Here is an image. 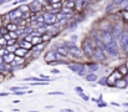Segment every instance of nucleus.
Wrapping results in <instances>:
<instances>
[{
  "label": "nucleus",
  "instance_id": "1",
  "mask_svg": "<svg viewBox=\"0 0 128 112\" xmlns=\"http://www.w3.org/2000/svg\"><path fill=\"white\" fill-rule=\"evenodd\" d=\"M94 49H96V46H94V41H93V40L85 39V40L82 41L81 51H82L84 57L91 59V57H92V54H93V51H94Z\"/></svg>",
  "mask_w": 128,
  "mask_h": 112
},
{
  "label": "nucleus",
  "instance_id": "2",
  "mask_svg": "<svg viewBox=\"0 0 128 112\" xmlns=\"http://www.w3.org/2000/svg\"><path fill=\"white\" fill-rule=\"evenodd\" d=\"M104 52L110 57H117V56H120V46H118L117 40H113L110 44H107L106 47H104Z\"/></svg>",
  "mask_w": 128,
  "mask_h": 112
},
{
  "label": "nucleus",
  "instance_id": "3",
  "mask_svg": "<svg viewBox=\"0 0 128 112\" xmlns=\"http://www.w3.org/2000/svg\"><path fill=\"white\" fill-rule=\"evenodd\" d=\"M91 59H92L94 62H97V64H102V62L106 61L107 55H106V52H104L103 50H101V49H94V51H93Z\"/></svg>",
  "mask_w": 128,
  "mask_h": 112
},
{
  "label": "nucleus",
  "instance_id": "4",
  "mask_svg": "<svg viewBox=\"0 0 128 112\" xmlns=\"http://www.w3.org/2000/svg\"><path fill=\"white\" fill-rule=\"evenodd\" d=\"M117 42H118V46H120L121 51H122V52H126V55L128 56V33L126 31V29H124V31H123L121 39H120Z\"/></svg>",
  "mask_w": 128,
  "mask_h": 112
},
{
  "label": "nucleus",
  "instance_id": "5",
  "mask_svg": "<svg viewBox=\"0 0 128 112\" xmlns=\"http://www.w3.org/2000/svg\"><path fill=\"white\" fill-rule=\"evenodd\" d=\"M67 56H68V57H71L72 60H75L74 62H77V61H80V60L84 57L81 49H78L77 46H75V47L70 49V50H68V55H67Z\"/></svg>",
  "mask_w": 128,
  "mask_h": 112
},
{
  "label": "nucleus",
  "instance_id": "6",
  "mask_svg": "<svg viewBox=\"0 0 128 112\" xmlns=\"http://www.w3.org/2000/svg\"><path fill=\"white\" fill-rule=\"evenodd\" d=\"M42 18H44V23H45L47 26H52V25H55L56 21H57V15L51 14L50 11L42 13Z\"/></svg>",
  "mask_w": 128,
  "mask_h": 112
},
{
  "label": "nucleus",
  "instance_id": "7",
  "mask_svg": "<svg viewBox=\"0 0 128 112\" xmlns=\"http://www.w3.org/2000/svg\"><path fill=\"white\" fill-rule=\"evenodd\" d=\"M100 40H101L104 45H107V44H110L111 41H113L114 37H113L112 33H111L110 30H103V31L100 33Z\"/></svg>",
  "mask_w": 128,
  "mask_h": 112
},
{
  "label": "nucleus",
  "instance_id": "8",
  "mask_svg": "<svg viewBox=\"0 0 128 112\" xmlns=\"http://www.w3.org/2000/svg\"><path fill=\"white\" fill-rule=\"evenodd\" d=\"M45 62L48 65V64H51V62H54V61H56V60H58V55H57V52L55 51V50H48L46 54H45Z\"/></svg>",
  "mask_w": 128,
  "mask_h": 112
},
{
  "label": "nucleus",
  "instance_id": "9",
  "mask_svg": "<svg viewBox=\"0 0 128 112\" xmlns=\"http://www.w3.org/2000/svg\"><path fill=\"white\" fill-rule=\"evenodd\" d=\"M29 5V10H30V13H36V14H39V13H41L42 11V6H41V4L38 1V0H32L31 3H29L28 4Z\"/></svg>",
  "mask_w": 128,
  "mask_h": 112
},
{
  "label": "nucleus",
  "instance_id": "10",
  "mask_svg": "<svg viewBox=\"0 0 128 112\" xmlns=\"http://www.w3.org/2000/svg\"><path fill=\"white\" fill-rule=\"evenodd\" d=\"M55 51L57 52V55H60V56L64 57V59H66L67 55H68V50H67L64 45H57V46H55Z\"/></svg>",
  "mask_w": 128,
  "mask_h": 112
},
{
  "label": "nucleus",
  "instance_id": "11",
  "mask_svg": "<svg viewBox=\"0 0 128 112\" xmlns=\"http://www.w3.org/2000/svg\"><path fill=\"white\" fill-rule=\"evenodd\" d=\"M14 55L18 56V57H22V59H25V57H28V56L30 55V50H26V49H22V47H18V49L15 50Z\"/></svg>",
  "mask_w": 128,
  "mask_h": 112
},
{
  "label": "nucleus",
  "instance_id": "12",
  "mask_svg": "<svg viewBox=\"0 0 128 112\" xmlns=\"http://www.w3.org/2000/svg\"><path fill=\"white\" fill-rule=\"evenodd\" d=\"M86 66H87L88 72L97 74V71L100 70V64H97V62H94V61H90V62H87V64H86Z\"/></svg>",
  "mask_w": 128,
  "mask_h": 112
},
{
  "label": "nucleus",
  "instance_id": "13",
  "mask_svg": "<svg viewBox=\"0 0 128 112\" xmlns=\"http://www.w3.org/2000/svg\"><path fill=\"white\" fill-rule=\"evenodd\" d=\"M9 18H10V20L11 21H14L15 19H18V18H21V11L16 8V9H12V10H10L9 13Z\"/></svg>",
  "mask_w": 128,
  "mask_h": 112
},
{
  "label": "nucleus",
  "instance_id": "14",
  "mask_svg": "<svg viewBox=\"0 0 128 112\" xmlns=\"http://www.w3.org/2000/svg\"><path fill=\"white\" fill-rule=\"evenodd\" d=\"M116 70H117L120 74L124 77V76H127L128 75V65L126 64V62H123V64H121L120 66H117V69H116Z\"/></svg>",
  "mask_w": 128,
  "mask_h": 112
},
{
  "label": "nucleus",
  "instance_id": "15",
  "mask_svg": "<svg viewBox=\"0 0 128 112\" xmlns=\"http://www.w3.org/2000/svg\"><path fill=\"white\" fill-rule=\"evenodd\" d=\"M80 66H81V62H68L67 64V67H68V70H71L72 72H75V74H77L78 72V70H80Z\"/></svg>",
  "mask_w": 128,
  "mask_h": 112
},
{
  "label": "nucleus",
  "instance_id": "16",
  "mask_svg": "<svg viewBox=\"0 0 128 112\" xmlns=\"http://www.w3.org/2000/svg\"><path fill=\"white\" fill-rule=\"evenodd\" d=\"M87 3H88V0H76L75 1V9L77 11H82L84 8L87 5Z\"/></svg>",
  "mask_w": 128,
  "mask_h": 112
},
{
  "label": "nucleus",
  "instance_id": "17",
  "mask_svg": "<svg viewBox=\"0 0 128 112\" xmlns=\"http://www.w3.org/2000/svg\"><path fill=\"white\" fill-rule=\"evenodd\" d=\"M114 87H116V88H120V90H124V88H127V82H126L124 77L117 80L116 83H114Z\"/></svg>",
  "mask_w": 128,
  "mask_h": 112
},
{
  "label": "nucleus",
  "instance_id": "18",
  "mask_svg": "<svg viewBox=\"0 0 128 112\" xmlns=\"http://www.w3.org/2000/svg\"><path fill=\"white\" fill-rule=\"evenodd\" d=\"M14 59H15V55L12 54V52H8L4 57H2V60H4V64H8V65H10L12 61H14Z\"/></svg>",
  "mask_w": 128,
  "mask_h": 112
},
{
  "label": "nucleus",
  "instance_id": "19",
  "mask_svg": "<svg viewBox=\"0 0 128 112\" xmlns=\"http://www.w3.org/2000/svg\"><path fill=\"white\" fill-rule=\"evenodd\" d=\"M107 77V87H114V83H116V77L113 76V74L111 72V74L108 75V76H106Z\"/></svg>",
  "mask_w": 128,
  "mask_h": 112
},
{
  "label": "nucleus",
  "instance_id": "20",
  "mask_svg": "<svg viewBox=\"0 0 128 112\" xmlns=\"http://www.w3.org/2000/svg\"><path fill=\"white\" fill-rule=\"evenodd\" d=\"M88 74V70H87V66H86V64H82L81 62V66H80V70H78V72H77V76H80V77H85L86 75Z\"/></svg>",
  "mask_w": 128,
  "mask_h": 112
},
{
  "label": "nucleus",
  "instance_id": "21",
  "mask_svg": "<svg viewBox=\"0 0 128 112\" xmlns=\"http://www.w3.org/2000/svg\"><path fill=\"white\" fill-rule=\"evenodd\" d=\"M86 81L87 82H96L97 80H98V76L97 74H93V72H88V74L85 76Z\"/></svg>",
  "mask_w": 128,
  "mask_h": 112
},
{
  "label": "nucleus",
  "instance_id": "22",
  "mask_svg": "<svg viewBox=\"0 0 128 112\" xmlns=\"http://www.w3.org/2000/svg\"><path fill=\"white\" fill-rule=\"evenodd\" d=\"M116 9H117V5H116L114 3H111V4H108V5L106 6V13L113 14V13H116Z\"/></svg>",
  "mask_w": 128,
  "mask_h": 112
},
{
  "label": "nucleus",
  "instance_id": "23",
  "mask_svg": "<svg viewBox=\"0 0 128 112\" xmlns=\"http://www.w3.org/2000/svg\"><path fill=\"white\" fill-rule=\"evenodd\" d=\"M0 18H1V21H2V26H5V25H8L9 23H11V20H10V18H9V14H8V13H6V14L0 15Z\"/></svg>",
  "mask_w": 128,
  "mask_h": 112
},
{
  "label": "nucleus",
  "instance_id": "24",
  "mask_svg": "<svg viewBox=\"0 0 128 112\" xmlns=\"http://www.w3.org/2000/svg\"><path fill=\"white\" fill-rule=\"evenodd\" d=\"M30 42H31L32 46H35V45L41 44V42H42V39H41V36H32L31 40H30Z\"/></svg>",
  "mask_w": 128,
  "mask_h": 112
},
{
  "label": "nucleus",
  "instance_id": "25",
  "mask_svg": "<svg viewBox=\"0 0 128 112\" xmlns=\"http://www.w3.org/2000/svg\"><path fill=\"white\" fill-rule=\"evenodd\" d=\"M5 28H6V30L10 33V31H16L18 30V25L16 24H14V23H9L8 25H5Z\"/></svg>",
  "mask_w": 128,
  "mask_h": 112
},
{
  "label": "nucleus",
  "instance_id": "26",
  "mask_svg": "<svg viewBox=\"0 0 128 112\" xmlns=\"http://www.w3.org/2000/svg\"><path fill=\"white\" fill-rule=\"evenodd\" d=\"M67 50H70V49H72V47H75L76 46V44L74 42V41H71V40H68V41H64V44H62Z\"/></svg>",
  "mask_w": 128,
  "mask_h": 112
},
{
  "label": "nucleus",
  "instance_id": "27",
  "mask_svg": "<svg viewBox=\"0 0 128 112\" xmlns=\"http://www.w3.org/2000/svg\"><path fill=\"white\" fill-rule=\"evenodd\" d=\"M62 6L68 8V9H74V10H75V1H68V0H66L65 4L62 3Z\"/></svg>",
  "mask_w": 128,
  "mask_h": 112
},
{
  "label": "nucleus",
  "instance_id": "28",
  "mask_svg": "<svg viewBox=\"0 0 128 112\" xmlns=\"http://www.w3.org/2000/svg\"><path fill=\"white\" fill-rule=\"evenodd\" d=\"M18 9L21 11V14H24V13H30V10H29V5H26V4H22V5H20Z\"/></svg>",
  "mask_w": 128,
  "mask_h": 112
},
{
  "label": "nucleus",
  "instance_id": "29",
  "mask_svg": "<svg viewBox=\"0 0 128 112\" xmlns=\"http://www.w3.org/2000/svg\"><path fill=\"white\" fill-rule=\"evenodd\" d=\"M18 47H19V45H18V44H15V45H10V46H6L5 49H6V51H8V52H12V54H14V52H15V50H16Z\"/></svg>",
  "mask_w": 128,
  "mask_h": 112
},
{
  "label": "nucleus",
  "instance_id": "30",
  "mask_svg": "<svg viewBox=\"0 0 128 112\" xmlns=\"http://www.w3.org/2000/svg\"><path fill=\"white\" fill-rule=\"evenodd\" d=\"M121 16L123 18V20H126V23L128 24V9H124L121 11Z\"/></svg>",
  "mask_w": 128,
  "mask_h": 112
},
{
  "label": "nucleus",
  "instance_id": "31",
  "mask_svg": "<svg viewBox=\"0 0 128 112\" xmlns=\"http://www.w3.org/2000/svg\"><path fill=\"white\" fill-rule=\"evenodd\" d=\"M98 81V85H101V86H107V77L104 76V77H101L100 80H97Z\"/></svg>",
  "mask_w": 128,
  "mask_h": 112
},
{
  "label": "nucleus",
  "instance_id": "32",
  "mask_svg": "<svg viewBox=\"0 0 128 112\" xmlns=\"http://www.w3.org/2000/svg\"><path fill=\"white\" fill-rule=\"evenodd\" d=\"M11 93L12 95H16V96H24V95H26V91L25 90H19V91H14Z\"/></svg>",
  "mask_w": 128,
  "mask_h": 112
},
{
  "label": "nucleus",
  "instance_id": "33",
  "mask_svg": "<svg viewBox=\"0 0 128 112\" xmlns=\"http://www.w3.org/2000/svg\"><path fill=\"white\" fill-rule=\"evenodd\" d=\"M112 74H113V76L116 77V80H120V78H122V77H123V76L120 74L117 70H113V71H112Z\"/></svg>",
  "mask_w": 128,
  "mask_h": 112
},
{
  "label": "nucleus",
  "instance_id": "34",
  "mask_svg": "<svg viewBox=\"0 0 128 112\" xmlns=\"http://www.w3.org/2000/svg\"><path fill=\"white\" fill-rule=\"evenodd\" d=\"M8 33H9V31L6 30L5 26H1V28H0V36H4V35H6Z\"/></svg>",
  "mask_w": 128,
  "mask_h": 112
},
{
  "label": "nucleus",
  "instance_id": "35",
  "mask_svg": "<svg viewBox=\"0 0 128 112\" xmlns=\"http://www.w3.org/2000/svg\"><path fill=\"white\" fill-rule=\"evenodd\" d=\"M78 96H80V97H81V98H82V100H84V101H86V102H88V101H90V100H91V98H90V97H88V96H87V95H85V93H84V92H82V93H80V95H78Z\"/></svg>",
  "mask_w": 128,
  "mask_h": 112
},
{
  "label": "nucleus",
  "instance_id": "36",
  "mask_svg": "<svg viewBox=\"0 0 128 112\" xmlns=\"http://www.w3.org/2000/svg\"><path fill=\"white\" fill-rule=\"evenodd\" d=\"M45 85H48V82H32L31 86H45Z\"/></svg>",
  "mask_w": 128,
  "mask_h": 112
},
{
  "label": "nucleus",
  "instance_id": "37",
  "mask_svg": "<svg viewBox=\"0 0 128 112\" xmlns=\"http://www.w3.org/2000/svg\"><path fill=\"white\" fill-rule=\"evenodd\" d=\"M6 54H8L6 49H5V47H1V49H0V57H4Z\"/></svg>",
  "mask_w": 128,
  "mask_h": 112
},
{
  "label": "nucleus",
  "instance_id": "38",
  "mask_svg": "<svg viewBox=\"0 0 128 112\" xmlns=\"http://www.w3.org/2000/svg\"><path fill=\"white\" fill-rule=\"evenodd\" d=\"M0 46H1V47H5V46H6V40L2 36H0Z\"/></svg>",
  "mask_w": 128,
  "mask_h": 112
},
{
  "label": "nucleus",
  "instance_id": "39",
  "mask_svg": "<svg viewBox=\"0 0 128 112\" xmlns=\"http://www.w3.org/2000/svg\"><path fill=\"white\" fill-rule=\"evenodd\" d=\"M75 91L80 95V93H82V92H84V88H82V87H80V86H76V87H75Z\"/></svg>",
  "mask_w": 128,
  "mask_h": 112
},
{
  "label": "nucleus",
  "instance_id": "40",
  "mask_svg": "<svg viewBox=\"0 0 128 112\" xmlns=\"http://www.w3.org/2000/svg\"><path fill=\"white\" fill-rule=\"evenodd\" d=\"M48 95H50V96H54V95H60V96H62V95H64V92H60V91H54V92H48Z\"/></svg>",
  "mask_w": 128,
  "mask_h": 112
},
{
  "label": "nucleus",
  "instance_id": "41",
  "mask_svg": "<svg viewBox=\"0 0 128 112\" xmlns=\"http://www.w3.org/2000/svg\"><path fill=\"white\" fill-rule=\"evenodd\" d=\"M5 80H6V75L2 74V72H0V83H1V82H4Z\"/></svg>",
  "mask_w": 128,
  "mask_h": 112
},
{
  "label": "nucleus",
  "instance_id": "42",
  "mask_svg": "<svg viewBox=\"0 0 128 112\" xmlns=\"http://www.w3.org/2000/svg\"><path fill=\"white\" fill-rule=\"evenodd\" d=\"M22 3H28V0H15L12 4L14 5H18V4H22Z\"/></svg>",
  "mask_w": 128,
  "mask_h": 112
},
{
  "label": "nucleus",
  "instance_id": "43",
  "mask_svg": "<svg viewBox=\"0 0 128 112\" xmlns=\"http://www.w3.org/2000/svg\"><path fill=\"white\" fill-rule=\"evenodd\" d=\"M60 72H61V71H60L58 69H52V70H51V74H54V75H60Z\"/></svg>",
  "mask_w": 128,
  "mask_h": 112
},
{
  "label": "nucleus",
  "instance_id": "44",
  "mask_svg": "<svg viewBox=\"0 0 128 112\" xmlns=\"http://www.w3.org/2000/svg\"><path fill=\"white\" fill-rule=\"evenodd\" d=\"M40 78H42L44 81H50V77H48V76H46V75H40Z\"/></svg>",
  "mask_w": 128,
  "mask_h": 112
},
{
  "label": "nucleus",
  "instance_id": "45",
  "mask_svg": "<svg viewBox=\"0 0 128 112\" xmlns=\"http://www.w3.org/2000/svg\"><path fill=\"white\" fill-rule=\"evenodd\" d=\"M97 105H98V107H106V106H107V103H106V102H103V101H100Z\"/></svg>",
  "mask_w": 128,
  "mask_h": 112
},
{
  "label": "nucleus",
  "instance_id": "46",
  "mask_svg": "<svg viewBox=\"0 0 128 112\" xmlns=\"http://www.w3.org/2000/svg\"><path fill=\"white\" fill-rule=\"evenodd\" d=\"M10 95V92H0V97H8Z\"/></svg>",
  "mask_w": 128,
  "mask_h": 112
},
{
  "label": "nucleus",
  "instance_id": "47",
  "mask_svg": "<svg viewBox=\"0 0 128 112\" xmlns=\"http://www.w3.org/2000/svg\"><path fill=\"white\" fill-rule=\"evenodd\" d=\"M123 3H124V0H114V4H116L117 6H118V5H122Z\"/></svg>",
  "mask_w": 128,
  "mask_h": 112
},
{
  "label": "nucleus",
  "instance_id": "48",
  "mask_svg": "<svg viewBox=\"0 0 128 112\" xmlns=\"http://www.w3.org/2000/svg\"><path fill=\"white\" fill-rule=\"evenodd\" d=\"M38 1H39V3H40V4H41V6H45V5H47V3H46V0H38Z\"/></svg>",
  "mask_w": 128,
  "mask_h": 112
},
{
  "label": "nucleus",
  "instance_id": "49",
  "mask_svg": "<svg viewBox=\"0 0 128 112\" xmlns=\"http://www.w3.org/2000/svg\"><path fill=\"white\" fill-rule=\"evenodd\" d=\"M62 112H74V111H72V110H70V108H65Z\"/></svg>",
  "mask_w": 128,
  "mask_h": 112
},
{
  "label": "nucleus",
  "instance_id": "50",
  "mask_svg": "<svg viewBox=\"0 0 128 112\" xmlns=\"http://www.w3.org/2000/svg\"><path fill=\"white\" fill-rule=\"evenodd\" d=\"M9 1H11V0H1V5H2L4 3H9Z\"/></svg>",
  "mask_w": 128,
  "mask_h": 112
},
{
  "label": "nucleus",
  "instance_id": "51",
  "mask_svg": "<svg viewBox=\"0 0 128 112\" xmlns=\"http://www.w3.org/2000/svg\"><path fill=\"white\" fill-rule=\"evenodd\" d=\"M111 105H112V106H120V105H118V103H117V102H112V103H111Z\"/></svg>",
  "mask_w": 128,
  "mask_h": 112
},
{
  "label": "nucleus",
  "instance_id": "52",
  "mask_svg": "<svg viewBox=\"0 0 128 112\" xmlns=\"http://www.w3.org/2000/svg\"><path fill=\"white\" fill-rule=\"evenodd\" d=\"M124 80H126V82H127V87H128V75L127 76H124Z\"/></svg>",
  "mask_w": 128,
  "mask_h": 112
},
{
  "label": "nucleus",
  "instance_id": "53",
  "mask_svg": "<svg viewBox=\"0 0 128 112\" xmlns=\"http://www.w3.org/2000/svg\"><path fill=\"white\" fill-rule=\"evenodd\" d=\"M76 39H77V36H76V35H72V40H71V41H74V40H76Z\"/></svg>",
  "mask_w": 128,
  "mask_h": 112
},
{
  "label": "nucleus",
  "instance_id": "54",
  "mask_svg": "<svg viewBox=\"0 0 128 112\" xmlns=\"http://www.w3.org/2000/svg\"><path fill=\"white\" fill-rule=\"evenodd\" d=\"M1 64H4V60H2V57H0V65Z\"/></svg>",
  "mask_w": 128,
  "mask_h": 112
},
{
  "label": "nucleus",
  "instance_id": "55",
  "mask_svg": "<svg viewBox=\"0 0 128 112\" xmlns=\"http://www.w3.org/2000/svg\"><path fill=\"white\" fill-rule=\"evenodd\" d=\"M123 106H124V107L127 106V107H128V102H124V103H123Z\"/></svg>",
  "mask_w": 128,
  "mask_h": 112
},
{
  "label": "nucleus",
  "instance_id": "56",
  "mask_svg": "<svg viewBox=\"0 0 128 112\" xmlns=\"http://www.w3.org/2000/svg\"><path fill=\"white\" fill-rule=\"evenodd\" d=\"M2 26V21H1V18H0V28Z\"/></svg>",
  "mask_w": 128,
  "mask_h": 112
},
{
  "label": "nucleus",
  "instance_id": "57",
  "mask_svg": "<svg viewBox=\"0 0 128 112\" xmlns=\"http://www.w3.org/2000/svg\"><path fill=\"white\" fill-rule=\"evenodd\" d=\"M124 3H127V4H128V0H124Z\"/></svg>",
  "mask_w": 128,
  "mask_h": 112
},
{
  "label": "nucleus",
  "instance_id": "58",
  "mask_svg": "<svg viewBox=\"0 0 128 112\" xmlns=\"http://www.w3.org/2000/svg\"><path fill=\"white\" fill-rule=\"evenodd\" d=\"M0 112H2V111H1V110H0Z\"/></svg>",
  "mask_w": 128,
  "mask_h": 112
},
{
  "label": "nucleus",
  "instance_id": "59",
  "mask_svg": "<svg viewBox=\"0 0 128 112\" xmlns=\"http://www.w3.org/2000/svg\"><path fill=\"white\" fill-rule=\"evenodd\" d=\"M126 112H128V111H126Z\"/></svg>",
  "mask_w": 128,
  "mask_h": 112
}]
</instances>
